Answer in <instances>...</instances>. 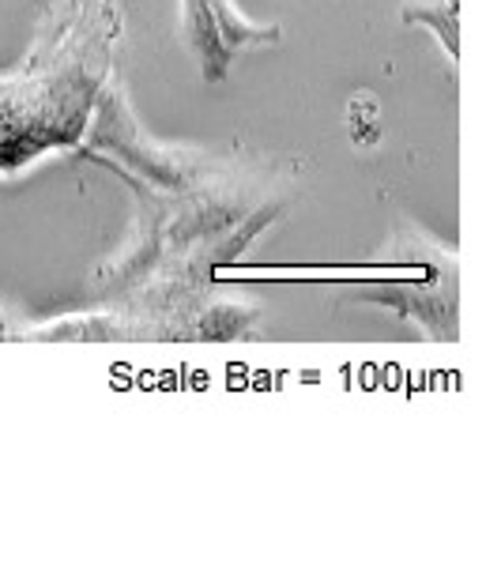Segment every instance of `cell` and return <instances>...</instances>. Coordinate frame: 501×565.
I'll list each match as a JSON object with an SVG mask.
<instances>
[{
	"mask_svg": "<svg viewBox=\"0 0 501 565\" xmlns=\"http://www.w3.org/2000/svg\"><path fill=\"white\" fill-rule=\"evenodd\" d=\"M90 159L129 181L140 215L132 242L95 276L84 313L26 328L31 340H234L253 306L212 295L215 268L238 260L287 212L290 181L234 154L151 140L114 79L79 140Z\"/></svg>",
	"mask_w": 501,
	"mask_h": 565,
	"instance_id": "1",
	"label": "cell"
},
{
	"mask_svg": "<svg viewBox=\"0 0 501 565\" xmlns=\"http://www.w3.org/2000/svg\"><path fill=\"white\" fill-rule=\"evenodd\" d=\"M117 0H53L20 68L0 76V178L84 140L114 79Z\"/></svg>",
	"mask_w": 501,
	"mask_h": 565,
	"instance_id": "2",
	"label": "cell"
},
{
	"mask_svg": "<svg viewBox=\"0 0 501 565\" xmlns=\"http://www.w3.org/2000/svg\"><path fill=\"white\" fill-rule=\"evenodd\" d=\"M393 245L415 279H388L393 287L381 295V302L396 306L434 340H457V257L445 245L418 234L415 226L399 234Z\"/></svg>",
	"mask_w": 501,
	"mask_h": 565,
	"instance_id": "3",
	"label": "cell"
},
{
	"mask_svg": "<svg viewBox=\"0 0 501 565\" xmlns=\"http://www.w3.org/2000/svg\"><path fill=\"white\" fill-rule=\"evenodd\" d=\"M181 34L193 50L200 76L223 79L245 50L279 42L276 26H260L234 8V0H181Z\"/></svg>",
	"mask_w": 501,
	"mask_h": 565,
	"instance_id": "4",
	"label": "cell"
},
{
	"mask_svg": "<svg viewBox=\"0 0 501 565\" xmlns=\"http://www.w3.org/2000/svg\"><path fill=\"white\" fill-rule=\"evenodd\" d=\"M8 335H20V328L4 317V309H0V340H8Z\"/></svg>",
	"mask_w": 501,
	"mask_h": 565,
	"instance_id": "5",
	"label": "cell"
}]
</instances>
